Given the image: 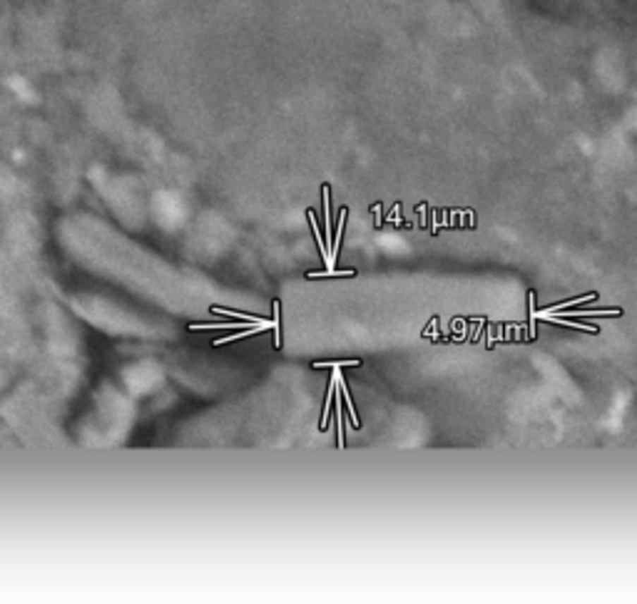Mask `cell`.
<instances>
[{
    "label": "cell",
    "instance_id": "2",
    "mask_svg": "<svg viewBox=\"0 0 637 604\" xmlns=\"http://www.w3.org/2000/svg\"><path fill=\"white\" fill-rule=\"evenodd\" d=\"M269 331V326H254V328H244V333H237V336H224V338H217L214 346H224L229 341H237V338H247V336H257V333Z\"/></svg>",
    "mask_w": 637,
    "mask_h": 604
},
{
    "label": "cell",
    "instance_id": "1",
    "mask_svg": "<svg viewBox=\"0 0 637 604\" xmlns=\"http://www.w3.org/2000/svg\"><path fill=\"white\" fill-rule=\"evenodd\" d=\"M595 296L597 294H585V296H580V299H570V301H565V304L550 306V309H542L540 314H535V311H533V319H538V316H540V319H545V316L555 314V311H565V309H570V306H575V304H588V301H593Z\"/></svg>",
    "mask_w": 637,
    "mask_h": 604
}]
</instances>
